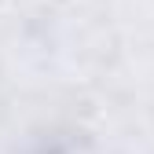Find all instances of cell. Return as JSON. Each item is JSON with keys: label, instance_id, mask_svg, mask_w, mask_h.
I'll return each instance as SVG.
<instances>
[{"label": "cell", "instance_id": "obj_1", "mask_svg": "<svg viewBox=\"0 0 154 154\" xmlns=\"http://www.w3.org/2000/svg\"><path fill=\"white\" fill-rule=\"evenodd\" d=\"M8 4H11V0H0V11H4V8H8Z\"/></svg>", "mask_w": 154, "mask_h": 154}]
</instances>
